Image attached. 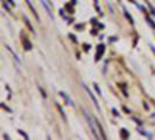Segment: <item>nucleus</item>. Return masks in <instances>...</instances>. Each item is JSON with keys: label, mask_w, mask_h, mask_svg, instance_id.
<instances>
[{"label": "nucleus", "mask_w": 155, "mask_h": 140, "mask_svg": "<svg viewBox=\"0 0 155 140\" xmlns=\"http://www.w3.org/2000/svg\"><path fill=\"white\" fill-rule=\"evenodd\" d=\"M85 117H87V120L90 123V129H92V132H93V137L95 138H99V134L95 131V126H93V121H92V118H90V115H88V114H85Z\"/></svg>", "instance_id": "1"}, {"label": "nucleus", "mask_w": 155, "mask_h": 140, "mask_svg": "<svg viewBox=\"0 0 155 140\" xmlns=\"http://www.w3.org/2000/svg\"><path fill=\"white\" fill-rule=\"evenodd\" d=\"M41 3H42V6L47 9V12H48V14H50V17H53V14H51V8L48 6V3L45 2V0H41Z\"/></svg>", "instance_id": "2"}]
</instances>
